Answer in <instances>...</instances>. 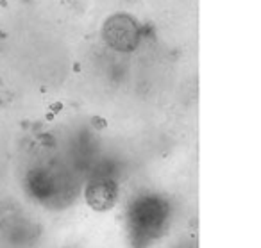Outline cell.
Instances as JSON below:
<instances>
[{
  "label": "cell",
  "mask_w": 261,
  "mask_h": 248,
  "mask_svg": "<svg viewBox=\"0 0 261 248\" xmlns=\"http://www.w3.org/2000/svg\"><path fill=\"white\" fill-rule=\"evenodd\" d=\"M102 38L106 45L116 52H133L142 41V27L130 15H111L102 25Z\"/></svg>",
  "instance_id": "3"
},
{
  "label": "cell",
  "mask_w": 261,
  "mask_h": 248,
  "mask_svg": "<svg viewBox=\"0 0 261 248\" xmlns=\"http://www.w3.org/2000/svg\"><path fill=\"white\" fill-rule=\"evenodd\" d=\"M170 218V205L158 195H142L129 205L127 229L135 248H147L163 236Z\"/></svg>",
  "instance_id": "1"
},
{
  "label": "cell",
  "mask_w": 261,
  "mask_h": 248,
  "mask_svg": "<svg viewBox=\"0 0 261 248\" xmlns=\"http://www.w3.org/2000/svg\"><path fill=\"white\" fill-rule=\"evenodd\" d=\"M116 198H118V186L108 177H97L86 187V202L95 211H109L116 204Z\"/></svg>",
  "instance_id": "4"
},
{
  "label": "cell",
  "mask_w": 261,
  "mask_h": 248,
  "mask_svg": "<svg viewBox=\"0 0 261 248\" xmlns=\"http://www.w3.org/2000/svg\"><path fill=\"white\" fill-rule=\"evenodd\" d=\"M27 189L31 197L38 198L43 204H61L72 198L75 187L70 173L63 166L48 162L31 170L27 175Z\"/></svg>",
  "instance_id": "2"
}]
</instances>
